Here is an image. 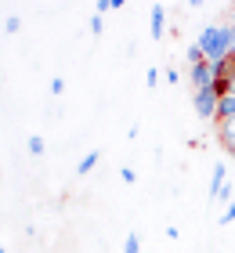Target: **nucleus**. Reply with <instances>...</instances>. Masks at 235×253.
I'll return each instance as SVG.
<instances>
[{
  "label": "nucleus",
  "mask_w": 235,
  "mask_h": 253,
  "mask_svg": "<svg viewBox=\"0 0 235 253\" xmlns=\"http://www.w3.org/2000/svg\"><path fill=\"white\" fill-rule=\"evenodd\" d=\"M120 177L127 181V185H131V181H138V174H134V170H131V167H123V170H120Z\"/></svg>",
  "instance_id": "obj_14"
},
{
  "label": "nucleus",
  "mask_w": 235,
  "mask_h": 253,
  "mask_svg": "<svg viewBox=\"0 0 235 253\" xmlns=\"http://www.w3.org/2000/svg\"><path fill=\"white\" fill-rule=\"evenodd\" d=\"M112 4H109V0H98V15H101V11H109Z\"/></svg>",
  "instance_id": "obj_17"
},
{
  "label": "nucleus",
  "mask_w": 235,
  "mask_h": 253,
  "mask_svg": "<svg viewBox=\"0 0 235 253\" xmlns=\"http://www.w3.org/2000/svg\"><path fill=\"white\" fill-rule=\"evenodd\" d=\"M94 163H98V152H87L84 159H80V167H76V170H80V174H91Z\"/></svg>",
  "instance_id": "obj_8"
},
{
  "label": "nucleus",
  "mask_w": 235,
  "mask_h": 253,
  "mask_svg": "<svg viewBox=\"0 0 235 253\" xmlns=\"http://www.w3.org/2000/svg\"><path fill=\"white\" fill-rule=\"evenodd\" d=\"M199 47H203V54H206V62H225L228 54H232V29H225V26H206L203 33H199Z\"/></svg>",
  "instance_id": "obj_1"
},
{
  "label": "nucleus",
  "mask_w": 235,
  "mask_h": 253,
  "mask_svg": "<svg viewBox=\"0 0 235 253\" xmlns=\"http://www.w3.org/2000/svg\"><path fill=\"white\" fill-rule=\"evenodd\" d=\"M232 221H235V203H228L225 213H221V224H232Z\"/></svg>",
  "instance_id": "obj_11"
},
{
  "label": "nucleus",
  "mask_w": 235,
  "mask_h": 253,
  "mask_svg": "<svg viewBox=\"0 0 235 253\" xmlns=\"http://www.w3.org/2000/svg\"><path fill=\"white\" fill-rule=\"evenodd\" d=\"M0 253H4V250H0Z\"/></svg>",
  "instance_id": "obj_20"
},
{
  "label": "nucleus",
  "mask_w": 235,
  "mask_h": 253,
  "mask_svg": "<svg viewBox=\"0 0 235 253\" xmlns=\"http://www.w3.org/2000/svg\"><path fill=\"white\" fill-rule=\"evenodd\" d=\"M232 94H235V90H232Z\"/></svg>",
  "instance_id": "obj_21"
},
{
  "label": "nucleus",
  "mask_w": 235,
  "mask_h": 253,
  "mask_svg": "<svg viewBox=\"0 0 235 253\" xmlns=\"http://www.w3.org/2000/svg\"><path fill=\"white\" fill-rule=\"evenodd\" d=\"M4 29H7V33H18V29H22V18H15V15H11V18L4 22Z\"/></svg>",
  "instance_id": "obj_12"
},
{
  "label": "nucleus",
  "mask_w": 235,
  "mask_h": 253,
  "mask_svg": "<svg viewBox=\"0 0 235 253\" xmlns=\"http://www.w3.org/2000/svg\"><path fill=\"white\" fill-rule=\"evenodd\" d=\"M29 152H33V156H40V152H44V137H40V134H33V137H29Z\"/></svg>",
  "instance_id": "obj_10"
},
{
  "label": "nucleus",
  "mask_w": 235,
  "mask_h": 253,
  "mask_svg": "<svg viewBox=\"0 0 235 253\" xmlns=\"http://www.w3.org/2000/svg\"><path fill=\"white\" fill-rule=\"evenodd\" d=\"M163 22H167V11H163V4H152V15H148V29H152V37H163Z\"/></svg>",
  "instance_id": "obj_4"
},
{
  "label": "nucleus",
  "mask_w": 235,
  "mask_h": 253,
  "mask_svg": "<svg viewBox=\"0 0 235 253\" xmlns=\"http://www.w3.org/2000/svg\"><path fill=\"white\" fill-rule=\"evenodd\" d=\"M225 163H217L214 167V181H210V199H221V192H225Z\"/></svg>",
  "instance_id": "obj_5"
},
{
  "label": "nucleus",
  "mask_w": 235,
  "mask_h": 253,
  "mask_svg": "<svg viewBox=\"0 0 235 253\" xmlns=\"http://www.w3.org/2000/svg\"><path fill=\"white\" fill-rule=\"evenodd\" d=\"M221 145L235 156V120H225V123H221Z\"/></svg>",
  "instance_id": "obj_7"
},
{
  "label": "nucleus",
  "mask_w": 235,
  "mask_h": 253,
  "mask_svg": "<svg viewBox=\"0 0 235 253\" xmlns=\"http://www.w3.org/2000/svg\"><path fill=\"white\" fill-rule=\"evenodd\" d=\"M123 253H141V243H138V235H127V243H123Z\"/></svg>",
  "instance_id": "obj_9"
},
{
  "label": "nucleus",
  "mask_w": 235,
  "mask_h": 253,
  "mask_svg": "<svg viewBox=\"0 0 235 253\" xmlns=\"http://www.w3.org/2000/svg\"><path fill=\"white\" fill-rule=\"evenodd\" d=\"M217 105H221V90H217V87L195 90V112H199L203 120H217Z\"/></svg>",
  "instance_id": "obj_2"
},
{
  "label": "nucleus",
  "mask_w": 235,
  "mask_h": 253,
  "mask_svg": "<svg viewBox=\"0 0 235 253\" xmlns=\"http://www.w3.org/2000/svg\"><path fill=\"white\" fill-rule=\"evenodd\" d=\"M109 4H112V7H120V4H123V0H109Z\"/></svg>",
  "instance_id": "obj_19"
},
{
  "label": "nucleus",
  "mask_w": 235,
  "mask_h": 253,
  "mask_svg": "<svg viewBox=\"0 0 235 253\" xmlns=\"http://www.w3.org/2000/svg\"><path fill=\"white\" fill-rule=\"evenodd\" d=\"M91 33H94V37L101 33V15H94V18H91Z\"/></svg>",
  "instance_id": "obj_15"
},
{
  "label": "nucleus",
  "mask_w": 235,
  "mask_h": 253,
  "mask_svg": "<svg viewBox=\"0 0 235 253\" xmlns=\"http://www.w3.org/2000/svg\"><path fill=\"white\" fill-rule=\"evenodd\" d=\"M145 84H148V87L159 84V73H156V69H148V73H145Z\"/></svg>",
  "instance_id": "obj_13"
},
{
  "label": "nucleus",
  "mask_w": 235,
  "mask_h": 253,
  "mask_svg": "<svg viewBox=\"0 0 235 253\" xmlns=\"http://www.w3.org/2000/svg\"><path fill=\"white\" fill-rule=\"evenodd\" d=\"M232 18H235V15H232Z\"/></svg>",
  "instance_id": "obj_22"
},
{
  "label": "nucleus",
  "mask_w": 235,
  "mask_h": 253,
  "mask_svg": "<svg viewBox=\"0 0 235 253\" xmlns=\"http://www.w3.org/2000/svg\"><path fill=\"white\" fill-rule=\"evenodd\" d=\"M51 90H54V94H62V90H65V84H62V76H54V80H51Z\"/></svg>",
  "instance_id": "obj_16"
},
{
  "label": "nucleus",
  "mask_w": 235,
  "mask_h": 253,
  "mask_svg": "<svg viewBox=\"0 0 235 253\" xmlns=\"http://www.w3.org/2000/svg\"><path fill=\"white\" fill-rule=\"evenodd\" d=\"M192 84H195V90L214 87V84H217V65H214V62H199V65H192Z\"/></svg>",
  "instance_id": "obj_3"
},
{
  "label": "nucleus",
  "mask_w": 235,
  "mask_h": 253,
  "mask_svg": "<svg viewBox=\"0 0 235 253\" xmlns=\"http://www.w3.org/2000/svg\"><path fill=\"white\" fill-rule=\"evenodd\" d=\"M217 120H235V94H221V105H217Z\"/></svg>",
  "instance_id": "obj_6"
},
{
  "label": "nucleus",
  "mask_w": 235,
  "mask_h": 253,
  "mask_svg": "<svg viewBox=\"0 0 235 253\" xmlns=\"http://www.w3.org/2000/svg\"><path fill=\"white\" fill-rule=\"evenodd\" d=\"M232 51H235V26H232Z\"/></svg>",
  "instance_id": "obj_18"
}]
</instances>
